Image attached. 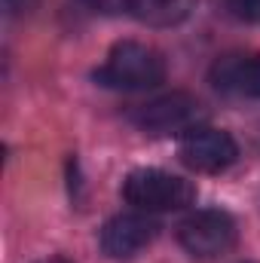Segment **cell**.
<instances>
[{"label":"cell","mask_w":260,"mask_h":263,"mask_svg":"<svg viewBox=\"0 0 260 263\" xmlns=\"http://www.w3.org/2000/svg\"><path fill=\"white\" fill-rule=\"evenodd\" d=\"M165 80V59L147 43L123 40L110 49L107 62L95 70V83L104 89H120V92H141L153 89Z\"/></svg>","instance_id":"obj_1"},{"label":"cell","mask_w":260,"mask_h":263,"mask_svg":"<svg viewBox=\"0 0 260 263\" xmlns=\"http://www.w3.org/2000/svg\"><path fill=\"white\" fill-rule=\"evenodd\" d=\"M123 199L144 214L178 211L196 199V187L187 178L162 172V168H138L123 181Z\"/></svg>","instance_id":"obj_2"},{"label":"cell","mask_w":260,"mask_h":263,"mask_svg":"<svg viewBox=\"0 0 260 263\" xmlns=\"http://www.w3.org/2000/svg\"><path fill=\"white\" fill-rule=\"evenodd\" d=\"M236 239H239L236 220L227 211H217V208L193 211L178 227V242L193 260H217V257H224L227 251L236 248Z\"/></svg>","instance_id":"obj_3"},{"label":"cell","mask_w":260,"mask_h":263,"mask_svg":"<svg viewBox=\"0 0 260 263\" xmlns=\"http://www.w3.org/2000/svg\"><path fill=\"white\" fill-rule=\"evenodd\" d=\"M205 110L187 92H169L132 114V123L147 135H187L202 123Z\"/></svg>","instance_id":"obj_4"},{"label":"cell","mask_w":260,"mask_h":263,"mask_svg":"<svg viewBox=\"0 0 260 263\" xmlns=\"http://www.w3.org/2000/svg\"><path fill=\"white\" fill-rule=\"evenodd\" d=\"M178 156L187 168L202 172V175H214L224 172L236 162L239 147L236 141L220 129H208V126H196L193 132H187L178 144Z\"/></svg>","instance_id":"obj_5"},{"label":"cell","mask_w":260,"mask_h":263,"mask_svg":"<svg viewBox=\"0 0 260 263\" xmlns=\"http://www.w3.org/2000/svg\"><path fill=\"white\" fill-rule=\"evenodd\" d=\"M156 230H159L156 220H150L144 211L141 214H117L101 230V251L114 260L135 257L138 251H144L153 242Z\"/></svg>","instance_id":"obj_6"},{"label":"cell","mask_w":260,"mask_h":263,"mask_svg":"<svg viewBox=\"0 0 260 263\" xmlns=\"http://www.w3.org/2000/svg\"><path fill=\"white\" fill-rule=\"evenodd\" d=\"M211 83L220 92L260 98V52L257 55H227L211 67Z\"/></svg>","instance_id":"obj_7"},{"label":"cell","mask_w":260,"mask_h":263,"mask_svg":"<svg viewBox=\"0 0 260 263\" xmlns=\"http://www.w3.org/2000/svg\"><path fill=\"white\" fill-rule=\"evenodd\" d=\"M193 9V0H132L129 12L150 28H172L181 25Z\"/></svg>","instance_id":"obj_8"},{"label":"cell","mask_w":260,"mask_h":263,"mask_svg":"<svg viewBox=\"0 0 260 263\" xmlns=\"http://www.w3.org/2000/svg\"><path fill=\"white\" fill-rule=\"evenodd\" d=\"M230 15L245 22V25H260V0H224Z\"/></svg>","instance_id":"obj_9"},{"label":"cell","mask_w":260,"mask_h":263,"mask_svg":"<svg viewBox=\"0 0 260 263\" xmlns=\"http://www.w3.org/2000/svg\"><path fill=\"white\" fill-rule=\"evenodd\" d=\"M83 3L95 12H104V15H117V12L132 6V0H83Z\"/></svg>","instance_id":"obj_10"},{"label":"cell","mask_w":260,"mask_h":263,"mask_svg":"<svg viewBox=\"0 0 260 263\" xmlns=\"http://www.w3.org/2000/svg\"><path fill=\"white\" fill-rule=\"evenodd\" d=\"M3 3H6V9H9V12H22V9H28L34 0H3Z\"/></svg>","instance_id":"obj_11"},{"label":"cell","mask_w":260,"mask_h":263,"mask_svg":"<svg viewBox=\"0 0 260 263\" xmlns=\"http://www.w3.org/2000/svg\"><path fill=\"white\" fill-rule=\"evenodd\" d=\"M40 263H70L67 257H46V260H40Z\"/></svg>","instance_id":"obj_12"}]
</instances>
